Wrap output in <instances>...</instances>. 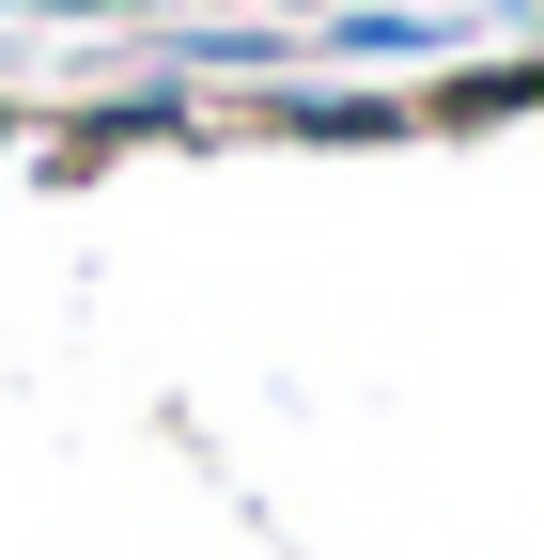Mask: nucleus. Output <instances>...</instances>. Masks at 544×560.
<instances>
[]
</instances>
